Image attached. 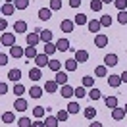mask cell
<instances>
[{"label": "cell", "instance_id": "6da1fadb", "mask_svg": "<svg viewBox=\"0 0 127 127\" xmlns=\"http://www.w3.org/2000/svg\"><path fill=\"white\" fill-rule=\"evenodd\" d=\"M0 44H2V46H14V44H16V33H2Z\"/></svg>", "mask_w": 127, "mask_h": 127}, {"label": "cell", "instance_id": "1f68e13d", "mask_svg": "<svg viewBox=\"0 0 127 127\" xmlns=\"http://www.w3.org/2000/svg\"><path fill=\"white\" fill-rule=\"evenodd\" d=\"M73 23L81 27V25H87V23H89V19H87V16H85V14H77V16L73 17Z\"/></svg>", "mask_w": 127, "mask_h": 127}, {"label": "cell", "instance_id": "9c48e42d", "mask_svg": "<svg viewBox=\"0 0 127 127\" xmlns=\"http://www.w3.org/2000/svg\"><path fill=\"white\" fill-rule=\"evenodd\" d=\"M10 56L12 58H21V56H25V48H21L19 44H14V46H10Z\"/></svg>", "mask_w": 127, "mask_h": 127}, {"label": "cell", "instance_id": "bcb514c9", "mask_svg": "<svg viewBox=\"0 0 127 127\" xmlns=\"http://www.w3.org/2000/svg\"><path fill=\"white\" fill-rule=\"evenodd\" d=\"M56 118H58V121H67L69 114H67V110H60L58 114H56Z\"/></svg>", "mask_w": 127, "mask_h": 127}, {"label": "cell", "instance_id": "5b68a950", "mask_svg": "<svg viewBox=\"0 0 127 127\" xmlns=\"http://www.w3.org/2000/svg\"><path fill=\"white\" fill-rule=\"evenodd\" d=\"M44 91H46V93H52V95H54V93H58V91H60V85H58V83H56V79H48L46 83H44Z\"/></svg>", "mask_w": 127, "mask_h": 127}, {"label": "cell", "instance_id": "d590c367", "mask_svg": "<svg viewBox=\"0 0 127 127\" xmlns=\"http://www.w3.org/2000/svg\"><path fill=\"white\" fill-rule=\"evenodd\" d=\"M40 40H42V42H52V31H50V29H42Z\"/></svg>", "mask_w": 127, "mask_h": 127}, {"label": "cell", "instance_id": "f546056e", "mask_svg": "<svg viewBox=\"0 0 127 127\" xmlns=\"http://www.w3.org/2000/svg\"><path fill=\"white\" fill-rule=\"evenodd\" d=\"M81 85L85 89H93L95 87V77H91V75H85L83 79H81Z\"/></svg>", "mask_w": 127, "mask_h": 127}, {"label": "cell", "instance_id": "4fadbf2b", "mask_svg": "<svg viewBox=\"0 0 127 127\" xmlns=\"http://www.w3.org/2000/svg\"><path fill=\"white\" fill-rule=\"evenodd\" d=\"M73 27H75V23H73V19H64L62 23H60V29H62L64 33H71Z\"/></svg>", "mask_w": 127, "mask_h": 127}, {"label": "cell", "instance_id": "11a10c76", "mask_svg": "<svg viewBox=\"0 0 127 127\" xmlns=\"http://www.w3.org/2000/svg\"><path fill=\"white\" fill-rule=\"evenodd\" d=\"M119 77H121V83H127V71H123Z\"/></svg>", "mask_w": 127, "mask_h": 127}, {"label": "cell", "instance_id": "f1b7e54d", "mask_svg": "<svg viewBox=\"0 0 127 127\" xmlns=\"http://www.w3.org/2000/svg\"><path fill=\"white\" fill-rule=\"evenodd\" d=\"M37 54H39V52H37V46H27L25 48V58H27V60H35Z\"/></svg>", "mask_w": 127, "mask_h": 127}, {"label": "cell", "instance_id": "6125c7cd", "mask_svg": "<svg viewBox=\"0 0 127 127\" xmlns=\"http://www.w3.org/2000/svg\"><path fill=\"white\" fill-rule=\"evenodd\" d=\"M14 127H17V125H14Z\"/></svg>", "mask_w": 127, "mask_h": 127}, {"label": "cell", "instance_id": "7dc6e473", "mask_svg": "<svg viewBox=\"0 0 127 127\" xmlns=\"http://www.w3.org/2000/svg\"><path fill=\"white\" fill-rule=\"evenodd\" d=\"M118 21L121 25H127V10H123V12H119V14H118Z\"/></svg>", "mask_w": 127, "mask_h": 127}, {"label": "cell", "instance_id": "4316f807", "mask_svg": "<svg viewBox=\"0 0 127 127\" xmlns=\"http://www.w3.org/2000/svg\"><path fill=\"white\" fill-rule=\"evenodd\" d=\"M8 79L14 81V83H19V79H21V71H19V69H10V71H8Z\"/></svg>", "mask_w": 127, "mask_h": 127}, {"label": "cell", "instance_id": "ffe728a7", "mask_svg": "<svg viewBox=\"0 0 127 127\" xmlns=\"http://www.w3.org/2000/svg\"><path fill=\"white\" fill-rule=\"evenodd\" d=\"M40 77H42V71H40V67H31L29 69V79L35 83V81H39Z\"/></svg>", "mask_w": 127, "mask_h": 127}, {"label": "cell", "instance_id": "603a6c76", "mask_svg": "<svg viewBox=\"0 0 127 127\" xmlns=\"http://www.w3.org/2000/svg\"><path fill=\"white\" fill-rule=\"evenodd\" d=\"M58 123H60V121H58L56 116H50V114L44 116V125H46V127H58Z\"/></svg>", "mask_w": 127, "mask_h": 127}, {"label": "cell", "instance_id": "60d3db41", "mask_svg": "<svg viewBox=\"0 0 127 127\" xmlns=\"http://www.w3.org/2000/svg\"><path fill=\"white\" fill-rule=\"evenodd\" d=\"M102 0H91V10H93V12H100V10H102Z\"/></svg>", "mask_w": 127, "mask_h": 127}, {"label": "cell", "instance_id": "e0dca14e", "mask_svg": "<svg viewBox=\"0 0 127 127\" xmlns=\"http://www.w3.org/2000/svg\"><path fill=\"white\" fill-rule=\"evenodd\" d=\"M64 69H65V71H75V69H77V60H75V58L65 60V62H64Z\"/></svg>", "mask_w": 127, "mask_h": 127}, {"label": "cell", "instance_id": "7c38bea8", "mask_svg": "<svg viewBox=\"0 0 127 127\" xmlns=\"http://www.w3.org/2000/svg\"><path fill=\"white\" fill-rule=\"evenodd\" d=\"M14 12H16L14 2H4V4H2V16H12Z\"/></svg>", "mask_w": 127, "mask_h": 127}, {"label": "cell", "instance_id": "cb8c5ba5", "mask_svg": "<svg viewBox=\"0 0 127 127\" xmlns=\"http://www.w3.org/2000/svg\"><path fill=\"white\" fill-rule=\"evenodd\" d=\"M73 96H75L77 100H81V98H85V96H87V89L83 87V85H79L77 89H73Z\"/></svg>", "mask_w": 127, "mask_h": 127}, {"label": "cell", "instance_id": "ba28073f", "mask_svg": "<svg viewBox=\"0 0 127 127\" xmlns=\"http://www.w3.org/2000/svg\"><path fill=\"white\" fill-rule=\"evenodd\" d=\"M54 79H56V83L62 87V85H67L69 77H67V71H62V69H60V71H56V77H54Z\"/></svg>", "mask_w": 127, "mask_h": 127}, {"label": "cell", "instance_id": "7bdbcfd3", "mask_svg": "<svg viewBox=\"0 0 127 127\" xmlns=\"http://www.w3.org/2000/svg\"><path fill=\"white\" fill-rule=\"evenodd\" d=\"M23 93H25V87L21 85V83H16V85H14V95L19 98V96L23 95Z\"/></svg>", "mask_w": 127, "mask_h": 127}, {"label": "cell", "instance_id": "816d5d0a", "mask_svg": "<svg viewBox=\"0 0 127 127\" xmlns=\"http://www.w3.org/2000/svg\"><path fill=\"white\" fill-rule=\"evenodd\" d=\"M31 127H46V125H44V121H42V119H35V121L31 123Z\"/></svg>", "mask_w": 127, "mask_h": 127}, {"label": "cell", "instance_id": "2e32d148", "mask_svg": "<svg viewBox=\"0 0 127 127\" xmlns=\"http://www.w3.org/2000/svg\"><path fill=\"white\" fill-rule=\"evenodd\" d=\"M108 85H110L112 89H118L119 85H121V77H119V75H116V73H112L110 77H108Z\"/></svg>", "mask_w": 127, "mask_h": 127}, {"label": "cell", "instance_id": "484cf974", "mask_svg": "<svg viewBox=\"0 0 127 127\" xmlns=\"http://www.w3.org/2000/svg\"><path fill=\"white\" fill-rule=\"evenodd\" d=\"M58 50H56V42H44V54L46 56H54Z\"/></svg>", "mask_w": 127, "mask_h": 127}, {"label": "cell", "instance_id": "d6a6232c", "mask_svg": "<svg viewBox=\"0 0 127 127\" xmlns=\"http://www.w3.org/2000/svg\"><path fill=\"white\" fill-rule=\"evenodd\" d=\"M2 121H4V123H14V121H16V114H14V112H4V114H2Z\"/></svg>", "mask_w": 127, "mask_h": 127}, {"label": "cell", "instance_id": "f35d334b", "mask_svg": "<svg viewBox=\"0 0 127 127\" xmlns=\"http://www.w3.org/2000/svg\"><path fill=\"white\" fill-rule=\"evenodd\" d=\"M48 67H50L52 71H60V69H62V62H60V60H50V62H48Z\"/></svg>", "mask_w": 127, "mask_h": 127}, {"label": "cell", "instance_id": "44dd1931", "mask_svg": "<svg viewBox=\"0 0 127 127\" xmlns=\"http://www.w3.org/2000/svg\"><path fill=\"white\" fill-rule=\"evenodd\" d=\"M42 93H44V89H42V87H37V85H33V87L29 89V96H31V98H40Z\"/></svg>", "mask_w": 127, "mask_h": 127}, {"label": "cell", "instance_id": "f907efd6", "mask_svg": "<svg viewBox=\"0 0 127 127\" xmlns=\"http://www.w3.org/2000/svg\"><path fill=\"white\" fill-rule=\"evenodd\" d=\"M6 93H8V85L0 81V96H2V95H6Z\"/></svg>", "mask_w": 127, "mask_h": 127}, {"label": "cell", "instance_id": "5bb4252c", "mask_svg": "<svg viewBox=\"0 0 127 127\" xmlns=\"http://www.w3.org/2000/svg\"><path fill=\"white\" fill-rule=\"evenodd\" d=\"M87 27H89V31H91V33H98L102 25H100V19H89Z\"/></svg>", "mask_w": 127, "mask_h": 127}, {"label": "cell", "instance_id": "277c9868", "mask_svg": "<svg viewBox=\"0 0 127 127\" xmlns=\"http://www.w3.org/2000/svg\"><path fill=\"white\" fill-rule=\"evenodd\" d=\"M108 44V37L104 35V33H96L95 35V46L96 48H104Z\"/></svg>", "mask_w": 127, "mask_h": 127}, {"label": "cell", "instance_id": "91938a15", "mask_svg": "<svg viewBox=\"0 0 127 127\" xmlns=\"http://www.w3.org/2000/svg\"><path fill=\"white\" fill-rule=\"evenodd\" d=\"M0 14H2V4H0Z\"/></svg>", "mask_w": 127, "mask_h": 127}, {"label": "cell", "instance_id": "836d02e7", "mask_svg": "<svg viewBox=\"0 0 127 127\" xmlns=\"http://www.w3.org/2000/svg\"><path fill=\"white\" fill-rule=\"evenodd\" d=\"M65 110H67V114H79V102H75V100H71V102L67 104V108H65Z\"/></svg>", "mask_w": 127, "mask_h": 127}, {"label": "cell", "instance_id": "d6986e66", "mask_svg": "<svg viewBox=\"0 0 127 127\" xmlns=\"http://www.w3.org/2000/svg\"><path fill=\"white\" fill-rule=\"evenodd\" d=\"M50 17H52V10L50 8H40L39 10V19L40 21H48Z\"/></svg>", "mask_w": 127, "mask_h": 127}, {"label": "cell", "instance_id": "ee69618b", "mask_svg": "<svg viewBox=\"0 0 127 127\" xmlns=\"http://www.w3.org/2000/svg\"><path fill=\"white\" fill-rule=\"evenodd\" d=\"M31 123H33V121L29 118H25V116L17 119V127H31Z\"/></svg>", "mask_w": 127, "mask_h": 127}, {"label": "cell", "instance_id": "94428289", "mask_svg": "<svg viewBox=\"0 0 127 127\" xmlns=\"http://www.w3.org/2000/svg\"><path fill=\"white\" fill-rule=\"evenodd\" d=\"M0 48H2V44H0Z\"/></svg>", "mask_w": 127, "mask_h": 127}, {"label": "cell", "instance_id": "d4e9b609", "mask_svg": "<svg viewBox=\"0 0 127 127\" xmlns=\"http://www.w3.org/2000/svg\"><path fill=\"white\" fill-rule=\"evenodd\" d=\"M104 104H106L110 110L118 108V96H106V98H104Z\"/></svg>", "mask_w": 127, "mask_h": 127}, {"label": "cell", "instance_id": "681fc988", "mask_svg": "<svg viewBox=\"0 0 127 127\" xmlns=\"http://www.w3.org/2000/svg\"><path fill=\"white\" fill-rule=\"evenodd\" d=\"M8 58H10L8 54H4V52H0V67H2V65H6V64H8Z\"/></svg>", "mask_w": 127, "mask_h": 127}, {"label": "cell", "instance_id": "8fae6325", "mask_svg": "<svg viewBox=\"0 0 127 127\" xmlns=\"http://www.w3.org/2000/svg\"><path fill=\"white\" fill-rule=\"evenodd\" d=\"M27 106H29V104H27V100L19 96V98H16V102H14V110H17V112H25V110H27Z\"/></svg>", "mask_w": 127, "mask_h": 127}, {"label": "cell", "instance_id": "74e56055", "mask_svg": "<svg viewBox=\"0 0 127 127\" xmlns=\"http://www.w3.org/2000/svg\"><path fill=\"white\" fill-rule=\"evenodd\" d=\"M83 116L93 121V119H95V116H96V110H95V108H83Z\"/></svg>", "mask_w": 127, "mask_h": 127}, {"label": "cell", "instance_id": "8d00e7d4", "mask_svg": "<svg viewBox=\"0 0 127 127\" xmlns=\"http://www.w3.org/2000/svg\"><path fill=\"white\" fill-rule=\"evenodd\" d=\"M16 10H27L29 8V0H14Z\"/></svg>", "mask_w": 127, "mask_h": 127}, {"label": "cell", "instance_id": "52a82bcc", "mask_svg": "<svg viewBox=\"0 0 127 127\" xmlns=\"http://www.w3.org/2000/svg\"><path fill=\"white\" fill-rule=\"evenodd\" d=\"M56 50H58V52H67V50H69V40L67 39H58L56 40Z\"/></svg>", "mask_w": 127, "mask_h": 127}, {"label": "cell", "instance_id": "8992f818", "mask_svg": "<svg viewBox=\"0 0 127 127\" xmlns=\"http://www.w3.org/2000/svg\"><path fill=\"white\" fill-rule=\"evenodd\" d=\"M25 39H27V46H37L40 42V35L39 33H27Z\"/></svg>", "mask_w": 127, "mask_h": 127}, {"label": "cell", "instance_id": "e575fe53", "mask_svg": "<svg viewBox=\"0 0 127 127\" xmlns=\"http://www.w3.org/2000/svg\"><path fill=\"white\" fill-rule=\"evenodd\" d=\"M95 75L96 77H106V75H108V67H106V65H96V69H95Z\"/></svg>", "mask_w": 127, "mask_h": 127}, {"label": "cell", "instance_id": "ac0fdd59", "mask_svg": "<svg viewBox=\"0 0 127 127\" xmlns=\"http://www.w3.org/2000/svg\"><path fill=\"white\" fill-rule=\"evenodd\" d=\"M60 95H62L64 98H71L73 96V87L71 85H62V87H60Z\"/></svg>", "mask_w": 127, "mask_h": 127}, {"label": "cell", "instance_id": "6f0895ef", "mask_svg": "<svg viewBox=\"0 0 127 127\" xmlns=\"http://www.w3.org/2000/svg\"><path fill=\"white\" fill-rule=\"evenodd\" d=\"M0 2H2V4H4V2H14V0H0Z\"/></svg>", "mask_w": 127, "mask_h": 127}, {"label": "cell", "instance_id": "c3c4849f", "mask_svg": "<svg viewBox=\"0 0 127 127\" xmlns=\"http://www.w3.org/2000/svg\"><path fill=\"white\" fill-rule=\"evenodd\" d=\"M8 29V19H4V17H0V33H4Z\"/></svg>", "mask_w": 127, "mask_h": 127}, {"label": "cell", "instance_id": "ab89813d", "mask_svg": "<svg viewBox=\"0 0 127 127\" xmlns=\"http://www.w3.org/2000/svg\"><path fill=\"white\" fill-rule=\"evenodd\" d=\"M48 8L52 10V12H58V10H62V0H50Z\"/></svg>", "mask_w": 127, "mask_h": 127}, {"label": "cell", "instance_id": "f5cc1de1", "mask_svg": "<svg viewBox=\"0 0 127 127\" xmlns=\"http://www.w3.org/2000/svg\"><path fill=\"white\" fill-rule=\"evenodd\" d=\"M69 6H71V8H79V6H81V0H69Z\"/></svg>", "mask_w": 127, "mask_h": 127}, {"label": "cell", "instance_id": "30bf717a", "mask_svg": "<svg viewBox=\"0 0 127 127\" xmlns=\"http://www.w3.org/2000/svg\"><path fill=\"white\" fill-rule=\"evenodd\" d=\"M48 62H50V60H48V56L44 54V52H42V54H37V58H35V64H37V67H46Z\"/></svg>", "mask_w": 127, "mask_h": 127}, {"label": "cell", "instance_id": "83f0119b", "mask_svg": "<svg viewBox=\"0 0 127 127\" xmlns=\"http://www.w3.org/2000/svg\"><path fill=\"white\" fill-rule=\"evenodd\" d=\"M33 116L37 119H42L44 116H46V108H42V106H35L33 108Z\"/></svg>", "mask_w": 127, "mask_h": 127}, {"label": "cell", "instance_id": "b9f144b4", "mask_svg": "<svg viewBox=\"0 0 127 127\" xmlns=\"http://www.w3.org/2000/svg\"><path fill=\"white\" fill-rule=\"evenodd\" d=\"M112 21H114V19H112V16H108V14H104V16L100 17V25H102V27H110Z\"/></svg>", "mask_w": 127, "mask_h": 127}, {"label": "cell", "instance_id": "7402d4cb", "mask_svg": "<svg viewBox=\"0 0 127 127\" xmlns=\"http://www.w3.org/2000/svg\"><path fill=\"white\" fill-rule=\"evenodd\" d=\"M14 31H16L17 35L27 33V23H25V21H16V23H14Z\"/></svg>", "mask_w": 127, "mask_h": 127}, {"label": "cell", "instance_id": "f6af8a7d", "mask_svg": "<svg viewBox=\"0 0 127 127\" xmlns=\"http://www.w3.org/2000/svg\"><path fill=\"white\" fill-rule=\"evenodd\" d=\"M114 6L119 12H123V10H127V0H114Z\"/></svg>", "mask_w": 127, "mask_h": 127}, {"label": "cell", "instance_id": "9f6ffc18", "mask_svg": "<svg viewBox=\"0 0 127 127\" xmlns=\"http://www.w3.org/2000/svg\"><path fill=\"white\" fill-rule=\"evenodd\" d=\"M102 4H114V0H102Z\"/></svg>", "mask_w": 127, "mask_h": 127}, {"label": "cell", "instance_id": "680465c9", "mask_svg": "<svg viewBox=\"0 0 127 127\" xmlns=\"http://www.w3.org/2000/svg\"><path fill=\"white\" fill-rule=\"evenodd\" d=\"M123 110H125V116H127V102H125V108H123Z\"/></svg>", "mask_w": 127, "mask_h": 127}, {"label": "cell", "instance_id": "db71d44e", "mask_svg": "<svg viewBox=\"0 0 127 127\" xmlns=\"http://www.w3.org/2000/svg\"><path fill=\"white\" fill-rule=\"evenodd\" d=\"M89 127H104L102 123H100V121H95V119H93V121H91V125Z\"/></svg>", "mask_w": 127, "mask_h": 127}, {"label": "cell", "instance_id": "7a4b0ae2", "mask_svg": "<svg viewBox=\"0 0 127 127\" xmlns=\"http://www.w3.org/2000/svg\"><path fill=\"white\" fill-rule=\"evenodd\" d=\"M75 60H77V64H85L89 60V52L85 50V48H77L75 50V56H73Z\"/></svg>", "mask_w": 127, "mask_h": 127}, {"label": "cell", "instance_id": "9a60e30c", "mask_svg": "<svg viewBox=\"0 0 127 127\" xmlns=\"http://www.w3.org/2000/svg\"><path fill=\"white\" fill-rule=\"evenodd\" d=\"M125 118V110H123V108H114V110H112V119H116V121H121V119Z\"/></svg>", "mask_w": 127, "mask_h": 127}, {"label": "cell", "instance_id": "3957f363", "mask_svg": "<svg viewBox=\"0 0 127 127\" xmlns=\"http://www.w3.org/2000/svg\"><path fill=\"white\" fill-rule=\"evenodd\" d=\"M118 62H119V58H118V54H106L104 56V65L106 67H114V65H118Z\"/></svg>", "mask_w": 127, "mask_h": 127}, {"label": "cell", "instance_id": "4dcf8cb0", "mask_svg": "<svg viewBox=\"0 0 127 127\" xmlns=\"http://www.w3.org/2000/svg\"><path fill=\"white\" fill-rule=\"evenodd\" d=\"M87 96L91 98V100H100V96H102V93H100V89L93 87V89H91V91L87 93Z\"/></svg>", "mask_w": 127, "mask_h": 127}]
</instances>
